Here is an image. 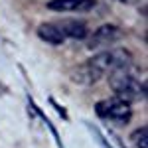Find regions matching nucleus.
I'll return each instance as SVG.
<instances>
[{"label":"nucleus","instance_id":"2","mask_svg":"<svg viewBox=\"0 0 148 148\" xmlns=\"http://www.w3.org/2000/svg\"><path fill=\"white\" fill-rule=\"evenodd\" d=\"M87 63L97 71L99 77H103V75L111 73L114 69L132 63V53L128 49H125V47H109V49H105L101 53L93 56V59H89Z\"/></svg>","mask_w":148,"mask_h":148},{"label":"nucleus","instance_id":"6","mask_svg":"<svg viewBox=\"0 0 148 148\" xmlns=\"http://www.w3.org/2000/svg\"><path fill=\"white\" fill-rule=\"evenodd\" d=\"M59 28V32L65 36V38H73V40H85L89 36L87 30V24L79 22V20H61L56 24Z\"/></svg>","mask_w":148,"mask_h":148},{"label":"nucleus","instance_id":"4","mask_svg":"<svg viewBox=\"0 0 148 148\" xmlns=\"http://www.w3.org/2000/svg\"><path fill=\"white\" fill-rule=\"evenodd\" d=\"M121 36H123V32H121L119 26H114V24H103V26H99L91 34L87 47H89V49L107 47V49H109V46H113V44H116V42L121 40Z\"/></svg>","mask_w":148,"mask_h":148},{"label":"nucleus","instance_id":"8","mask_svg":"<svg viewBox=\"0 0 148 148\" xmlns=\"http://www.w3.org/2000/svg\"><path fill=\"white\" fill-rule=\"evenodd\" d=\"M71 79L75 81V83H79V85H93V83H97L101 77L97 75V71L89 63H83V65H79V67L73 71Z\"/></svg>","mask_w":148,"mask_h":148},{"label":"nucleus","instance_id":"10","mask_svg":"<svg viewBox=\"0 0 148 148\" xmlns=\"http://www.w3.org/2000/svg\"><path fill=\"white\" fill-rule=\"evenodd\" d=\"M51 105H53V107H56V109H57V113L61 114L63 119H67V113H65V111H63V109H61V107H59V105H57V103L53 101V99H51Z\"/></svg>","mask_w":148,"mask_h":148},{"label":"nucleus","instance_id":"3","mask_svg":"<svg viewBox=\"0 0 148 148\" xmlns=\"http://www.w3.org/2000/svg\"><path fill=\"white\" fill-rule=\"evenodd\" d=\"M97 114L103 116V119H111L114 123H121V125H126L128 121H130V116H132V109H130V105L125 101H121V99H111V101H101L97 103Z\"/></svg>","mask_w":148,"mask_h":148},{"label":"nucleus","instance_id":"5","mask_svg":"<svg viewBox=\"0 0 148 148\" xmlns=\"http://www.w3.org/2000/svg\"><path fill=\"white\" fill-rule=\"evenodd\" d=\"M95 4V0H49L47 8L51 12H89Z\"/></svg>","mask_w":148,"mask_h":148},{"label":"nucleus","instance_id":"7","mask_svg":"<svg viewBox=\"0 0 148 148\" xmlns=\"http://www.w3.org/2000/svg\"><path fill=\"white\" fill-rule=\"evenodd\" d=\"M38 36L40 40H44L46 44H51V46H61L65 42V36L59 32L56 24H42L38 28Z\"/></svg>","mask_w":148,"mask_h":148},{"label":"nucleus","instance_id":"1","mask_svg":"<svg viewBox=\"0 0 148 148\" xmlns=\"http://www.w3.org/2000/svg\"><path fill=\"white\" fill-rule=\"evenodd\" d=\"M109 85H111V89L114 91L116 99L128 103V105L146 97V91H144L146 85L138 81L136 69L132 67V63L111 71L109 73Z\"/></svg>","mask_w":148,"mask_h":148},{"label":"nucleus","instance_id":"11","mask_svg":"<svg viewBox=\"0 0 148 148\" xmlns=\"http://www.w3.org/2000/svg\"><path fill=\"white\" fill-rule=\"evenodd\" d=\"M116 2H123V4H130V2H134V0H116Z\"/></svg>","mask_w":148,"mask_h":148},{"label":"nucleus","instance_id":"9","mask_svg":"<svg viewBox=\"0 0 148 148\" xmlns=\"http://www.w3.org/2000/svg\"><path fill=\"white\" fill-rule=\"evenodd\" d=\"M130 138H132L136 148H148V128L146 126H140L138 130H134Z\"/></svg>","mask_w":148,"mask_h":148}]
</instances>
